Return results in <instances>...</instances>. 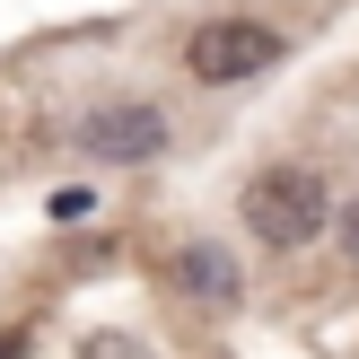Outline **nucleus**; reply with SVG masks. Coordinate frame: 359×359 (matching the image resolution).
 <instances>
[{
	"mask_svg": "<svg viewBox=\"0 0 359 359\" xmlns=\"http://www.w3.org/2000/svg\"><path fill=\"white\" fill-rule=\"evenodd\" d=\"M272 62H280V35L255 27V18H210V27L184 35V70L210 79V88H237V79H255V70H272Z\"/></svg>",
	"mask_w": 359,
	"mask_h": 359,
	"instance_id": "obj_2",
	"label": "nucleus"
},
{
	"mask_svg": "<svg viewBox=\"0 0 359 359\" xmlns=\"http://www.w3.org/2000/svg\"><path fill=\"white\" fill-rule=\"evenodd\" d=\"M88 359H140V351H123V333H97V351Z\"/></svg>",
	"mask_w": 359,
	"mask_h": 359,
	"instance_id": "obj_6",
	"label": "nucleus"
},
{
	"mask_svg": "<svg viewBox=\"0 0 359 359\" xmlns=\"http://www.w3.org/2000/svg\"><path fill=\"white\" fill-rule=\"evenodd\" d=\"M342 255L359 263V202H342Z\"/></svg>",
	"mask_w": 359,
	"mask_h": 359,
	"instance_id": "obj_5",
	"label": "nucleus"
},
{
	"mask_svg": "<svg viewBox=\"0 0 359 359\" xmlns=\"http://www.w3.org/2000/svg\"><path fill=\"white\" fill-rule=\"evenodd\" d=\"M79 149H97V158H158L167 149V114L158 105H97L79 123Z\"/></svg>",
	"mask_w": 359,
	"mask_h": 359,
	"instance_id": "obj_3",
	"label": "nucleus"
},
{
	"mask_svg": "<svg viewBox=\"0 0 359 359\" xmlns=\"http://www.w3.org/2000/svg\"><path fill=\"white\" fill-rule=\"evenodd\" d=\"M175 280H184L202 307H237V255H228V245H184V255H175Z\"/></svg>",
	"mask_w": 359,
	"mask_h": 359,
	"instance_id": "obj_4",
	"label": "nucleus"
},
{
	"mask_svg": "<svg viewBox=\"0 0 359 359\" xmlns=\"http://www.w3.org/2000/svg\"><path fill=\"white\" fill-rule=\"evenodd\" d=\"M325 210H333V193H325V175L316 167H263L255 184H245V228H255L263 245H307L316 228H325Z\"/></svg>",
	"mask_w": 359,
	"mask_h": 359,
	"instance_id": "obj_1",
	"label": "nucleus"
}]
</instances>
